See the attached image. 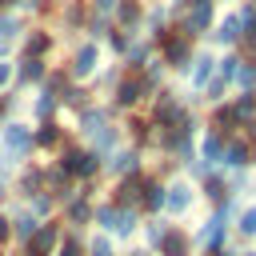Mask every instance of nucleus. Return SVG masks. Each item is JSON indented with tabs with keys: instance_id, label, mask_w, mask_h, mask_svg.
I'll use <instances>...</instances> for the list:
<instances>
[{
	"instance_id": "23",
	"label": "nucleus",
	"mask_w": 256,
	"mask_h": 256,
	"mask_svg": "<svg viewBox=\"0 0 256 256\" xmlns=\"http://www.w3.org/2000/svg\"><path fill=\"white\" fill-rule=\"evenodd\" d=\"M228 104H232V112L240 116V124L256 116V96H252V92H232V96H228Z\"/></svg>"
},
{
	"instance_id": "33",
	"label": "nucleus",
	"mask_w": 256,
	"mask_h": 256,
	"mask_svg": "<svg viewBox=\"0 0 256 256\" xmlns=\"http://www.w3.org/2000/svg\"><path fill=\"white\" fill-rule=\"evenodd\" d=\"M48 44H52V40H48L44 32H36V36L28 40V56H40V52H48Z\"/></svg>"
},
{
	"instance_id": "3",
	"label": "nucleus",
	"mask_w": 256,
	"mask_h": 256,
	"mask_svg": "<svg viewBox=\"0 0 256 256\" xmlns=\"http://www.w3.org/2000/svg\"><path fill=\"white\" fill-rule=\"evenodd\" d=\"M92 220H96L104 232H112V236H132V232L140 228V212H136V208H116L112 200L100 204V208H92Z\"/></svg>"
},
{
	"instance_id": "1",
	"label": "nucleus",
	"mask_w": 256,
	"mask_h": 256,
	"mask_svg": "<svg viewBox=\"0 0 256 256\" xmlns=\"http://www.w3.org/2000/svg\"><path fill=\"white\" fill-rule=\"evenodd\" d=\"M156 48H160L164 68H172V72H184V76H188V64H192V56H196V40H192V36H184L180 28H168V32H160V36H156Z\"/></svg>"
},
{
	"instance_id": "25",
	"label": "nucleus",
	"mask_w": 256,
	"mask_h": 256,
	"mask_svg": "<svg viewBox=\"0 0 256 256\" xmlns=\"http://www.w3.org/2000/svg\"><path fill=\"white\" fill-rule=\"evenodd\" d=\"M104 124H108V112H104V108H84V112H80V128H84L88 136H96Z\"/></svg>"
},
{
	"instance_id": "27",
	"label": "nucleus",
	"mask_w": 256,
	"mask_h": 256,
	"mask_svg": "<svg viewBox=\"0 0 256 256\" xmlns=\"http://www.w3.org/2000/svg\"><path fill=\"white\" fill-rule=\"evenodd\" d=\"M232 12H236V20H240V28H244V32L256 24V4H252V0H236V4H232Z\"/></svg>"
},
{
	"instance_id": "40",
	"label": "nucleus",
	"mask_w": 256,
	"mask_h": 256,
	"mask_svg": "<svg viewBox=\"0 0 256 256\" xmlns=\"http://www.w3.org/2000/svg\"><path fill=\"white\" fill-rule=\"evenodd\" d=\"M240 256H256V248H240Z\"/></svg>"
},
{
	"instance_id": "10",
	"label": "nucleus",
	"mask_w": 256,
	"mask_h": 256,
	"mask_svg": "<svg viewBox=\"0 0 256 256\" xmlns=\"http://www.w3.org/2000/svg\"><path fill=\"white\" fill-rule=\"evenodd\" d=\"M196 192H200V200L208 204V208H220L232 192H228V172L224 168H212L208 176H200L196 180Z\"/></svg>"
},
{
	"instance_id": "31",
	"label": "nucleus",
	"mask_w": 256,
	"mask_h": 256,
	"mask_svg": "<svg viewBox=\"0 0 256 256\" xmlns=\"http://www.w3.org/2000/svg\"><path fill=\"white\" fill-rule=\"evenodd\" d=\"M88 256H116V252H112V240H108V236H92Z\"/></svg>"
},
{
	"instance_id": "11",
	"label": "nucleus",
	"mask_w": 256,
	"mask_h": 256,
	"mask_svg": "<svg viewBox=\"0 0 256 256\" xmlns=\"http://www.w3.org/2000/svg\"><path fill=\"white\" fill-rule=\"evenodd\" d=\"M224 132H216V128H204L200 136H196V160L204 164V168H220V156H224Z\"/></svg>"
},
{
	"instance_id": "44",
	"label": "nucleus",
	"mask_w": 256,
	"mask_h": 256,
	"mask_svg": "<svg viewBox=\"0 0 256 256\" xmlns=\"http://www.w3.org/2000/svg\"><path fill=\"white\" fill-rule=\"evenodd\" d=\"M252 4H256V0H252Z\"/></svg>"
},
{
	"instance_id": "28",
	"label": "nucleus",
	"mask_w": 256,
	"mask_h": 256,
	"mask_svg": "<svg viewBox=\"0 0 256 256\" xmlns=\"http://www.w3.org/2000/svg\"><path fill=\"white\" fill-rule=\"evenodd\" d=\"M56 256H88V248H84L76 236H64V240L56 244Z\"/></svg>"
},
{
	"instance_id": "9",
	"label": "nucleus",
	"mask_w": 256,
	"mask_h": 256,
	"mask_svg": "<svg viewBox=\"0 0 256 256\" xmlns=\"http://www.w3.org/2000/svg\"><path fill=\"white\" fill-rule=\"evenodd\" d=\"M60 172L88 180V176H96V172H100V156H96V152H88V148H64V156H60Z\"/></svg>"
},
{
	"instance_id": "42",
	"label": "nucleus",
	"mask_w": 256,
	"mask_h": 256,
	"mask_svg": "<svg viewBox=\"0 0 256 256\" xmlns=\"http://www.w3.org/2000/svg\"><path fill=\"white\" fill-rule=\"evenodd\" d=\"M0 52H4V36H0Z\"/></svg>"
},
{
	"instance_id": "19",
	"label": "nucleus",
	"mask_w": 256,
	"mask_h": 256,
	"mask_svg": "<svg viewBox=\"0 0 256 256\" xmlns=\"http://www.w3.org/2000/svg\"><path fill=\"white\" fill-rule=\"evenodd\" d=\"M116 20H120V28L132 36L136 24H144V4H140V0H120V4H116Z\"/></svg>"
},
{
	"instance_id": "21",
	"label": "nucleus",
	"mask_w": 256,
	"mask_h": 256,
	"mask_svg": "<svg viewBox=\"0 0 256 256\" xmlns=\"http://www.w3.org/2000/svg\"><path fill=\"white\" fill-rule=\"evenodd\" d=\"M4 144H8L16 156H24V152L32 148V132H28L24 124H8V128H4Z\"/></svg>"
},
{
	"instance_id": "39",
	"label": "nucleus",
	"mask_w": 256,
	"mask_h": 256,
	"mask_svg": "<svg viewBox=\"0 0 256 256\" xmlns=\"http://www.w3.org/2000/svg\"><path fill=\"white\" fill-rule=\"evenodd\" d=\"M128 256H152V252H148V248H136V252H128Z\"/></svg>"
},
{
	"instance_id": "34",
	"label": "nucleus",
	"mask_w": 256,
	"mask_h": 256,
	"mask_svg": "<svg viewBox=\"0 0 256 256\" xmlns=\"http://www.w3.org/2000/svg\"><path fill=\"white\" fill-rule=\"evenodd\" d=\"M36 228H40V224H36L32 216H20V220H16V232H20V236H36Z\"/></svg>"
},
{
	"instance_id": "16",
	"label": "nucleus",
	"mask_w": 256,
	"mask_h": 256,
	"mask_svg": "<svg viewBox=\"0 0 256 256\" xmlns=\"http://www.w3.org/2000/svg\"><path fill=\"white\" fill-rule=\"evenodd\" d=\"M232 236L248 248V244H256V204H244L240 208V216L232 220Z\"/></svg>"
},
{
	"instance_id": "38",
	"label": "nucleus",
	"mask_w": 256,
	"mask_h": 256,
	"mask_svg": "<svg viewBox=\"0 0 256 256\" xmlns=\"http://www.w3.org/2000/svg\"><path fill=\"white\" fill-rule=\"evenodd\" d=\"M4 236H8V220L0 216V240H4Z\"/></svg>"
},
{
	"instance_id": "20",
	"label": "nucleus",
	"mask_w": 256,
	"mask_h": 256,
	"mask_svg": "<svg viewBox=\"0 0 256 256\" xmlns=\"http://www.w3.org/2000/svg\"><path fill=\"white\" fill-rule=\"evenodd\" d=\"M240 64H244V56L240 52H224L220 56V64H216V80H224L228 88L236 84V76H240Z\"/></svg>"
},
{
	"instance_id": "4",
	"label": "nucleus",
	"mask_w": 256,
	"mask_h": 256,
	"mask_svg": "<svg viewBox=\"0 0 256 256\" xmlns=\"http://www.w3.org/2000/svg\"><path fill=\"white\" fill-rule=\"evenodd\" d=\"M196 204H200V192L192 180H168V188H164V212L168 216L184 220V216H192Z\"/></svg>"
},
{
	"instance_id": "17",
	"label": "nucleus",
	"mask_w": 256,
	"mask_h": 256,
	"mask_svg": "<svg viewBox=\"0 0 256 256\" xmlns=\"http://www.w3.org/2000/svg\"><path fill=\"white\" fill-rule=\"evenodd\" d=\"M96 68H100V48H96V40H88V44H80V48H76L72 76H92Z\"/></svg>"
},
{
	"instance_id": "36",
	"label": "nucleus",
	"mask_w": 256,
	"mask_h": 256,
	"mask_svg": "<svg viewBox=\"0 0 256 256\" xmlns=\"http://www.w3.org/2000/svg\"><path fill=\"white\" fill-rule=\"evenodd\" d=\"M240 136H244V140H248V144L256 148V116H252V120H244V128H240Z\"/></svg>"
},
{
	"instance_id": "26",
	"label": "nucleus",
	"mask_w": 256,
	"mask_h": 256,
	"mask_svg": "<svg viewBox=\"0 0 256 256\" xmlns=\"http://www.w3.org/2000/svg\"><path fill=\"white\" fill-rule=\"evenodd\" d=\"M168 228H172L168 220H160V216H152V220L144 224V240H148V248H160V240L168 236Z\"/></svg>"
},
{
	"instance_id": "37",
	"label": "nucleus",
	"mask_w": 256,
	"mask_h": 256,
	"mask_svg": "<svg viewBox=\"0 0 256 256\" xmlns=\"http://www.w3.org/2000/svg\"><path fill=\"white\" fill-rule=\"evenodd\" d=\"M8 76H12V68H8V64H0V84H4Z\"/></svg>"
},
{
	"instance_id": "6",
	"label": "nucleus",
	"mask_w": 256,
	"mask_h": 256,
	"mask_svg": "<svg viewBox=\"0 0 256 256\" xmlns=\"http://www.w3.org/2000/svg\"><path fill=\"white\" fill-rule=\"evenodd\" d=\"M256 164V148L240 136V132H232L228 140H224V156H220V168L224 172H248Z\"/></svg>"
},
{
	"instance_id": "15",
	"label": "nucleus",
	"mask_w": 256,
	"mask_h": 256,
	"mask_svg": "<svg viewBox=\"0 0 256 256\" xmlns=\"http://www.w3.org/2000/svg\"><path fill=\"white\" fill-rule=\"evenodd\" d=\"M56 244H60V228L56 224H40L36 236L28 240V252L24 256H48V252H56Z\"/></svg>"
},
{
	"instance_id": "29",
	"label": "nucleus",
	"mask_w": 256,
	"mask_h": 256,
	"mask_svg": "<svg viewBox=\"0 0 256 256\" xmlns=\"http://www.w3.org/2000/svg\"><path fill=\"white\" fill-rule=\"evenodd\" d=\"M68 220H72V224H88V220H92V204H84V200H72V208H68Z\"/></svg>"
},
{
	"instance_id": "24",
	"label": "nucleus",
	"mask_w": 256,
	"mask_h": 256,
	"mask_svg": "<svg viewBox=\"0 0 256 256\" xmlns=\"http://www.w3.org/2000/svg\"><path fill=\"white\" fill-rule=\"evenodd\" d=\"M232 92H252V96H256V60H248V56H244V64H240V76H236Z\"/></svg>"
},
{
	"instance_id": "30",
	"label": "nucleus",
	"mask_w": 256,
	"mask_h": 256,
	"mask_svg": "<svg viewBox=\"0 0 256 256\" xmlns=\"http://www.w3.org/2000/svg\"><path fill=\"white\" fill-rule=\"evenodd\" d=\"M36 144H40V148H52V144H60V128H56V124H44V128L36 132Z\"/></svg>"
},
{
	"instance_id": "22",
	"label": "nucleus",
	"mask_w": 256,
	"mask_h": 256,
	"mask_svg": "<svg viewBox=\"0 0 256 256\" xmlns=\"http://www.w3.org/2000/svg\"><path fill=\"white\" fill-rule=\"evenodd\" d=\"M124 60H128V68H132V72H140V68L152 60V44L132 36V44H128V52H124Z\"/></svg>"
},
{
	"instance_id": "32",
	"label": "nucleus",
	"mask_w": 256,
	"mask_h": 256,
	"mask_svg": "<svg viewBox=\"0 0 256 256\" xmlns=\"http://www.w3.org/2000/svg\"><path fill=\"white\" fill-rule=\"evenodd\" d=\"M20 76H24V80H40V76H44V64H40L36 56H28L24 68H20Z\"/></svg>"
},
{
	"instance_id": "41",
	"label": "nucleus",
	"mask_w": 256,
	"mask_h": 256,
	"mask_svg": "<svg viewBox=\"0 0 256 256\" xmlns=\"http://www.w3.org/2000/svg\"><path fill=\"white\" fill-rule=\"evenodd\" d=\"M168 4H172V8H184V4H188V0H168Z\"/></svg>"
},
{
	"instance_id": "18",
	"label": "nucleus",
	"mask_w": 256,
	"mask_h": 256,
	"mask_svg": "<svg viewBox=\"0 0 256 256\" xmlns=\"http://www.w3.org/2000/svg\"><path fill=\"white\" fill-rule=\"evenodd\" d=\"M164 180H156V176H148L144 180V192H140V208L148 212V216H156V212H164Z\"/></svg>"
},
{
	"instance_id": "5",
	"label": "nucleus",
	"mask_w": 256,
	"mask_h": 256,
	"mask_svg": "<svg viewBox=\"0 0 256 256\" xmlns=\"http://www.w3.org/2000/svg\"><path fill=\"white\" fill-rule=\"evenodd\" d=\"M148 96H152V88L140 80V72H132V76H120V80H116V88H112V108L132 112V108L144 104Z\"/></svg>"
},
{
	"instance_id": "8",
	"label": "nucleus",
	"mask_w": 256,
	"mask_h": 256,
	"mask_svg": "<svg viewBox=\"0 0 256 256\" xmlns=\"http://www.w3.org/2000/svg\"><path fill=\"white\" fill-rule=\"evenodd\" d=\"M216 64H220V52L196 48V56H192V64H188V84H192V92H204V88H208V80L216 76Z\"/></svg>"
},
{
	"instance_id": "12",
	"label": "nucleus",
	"mask_w": 256,
	"mask_h": 256,
	"mask_svg": "<svg viewBox=\"0 0 256 256\" xmlns=\"http://www.w3.org/2000/svg\"><path fill=\"white\" fill-rule=\"evenodd\" d=\"M144 172H136V176H120V184H116V192H112V204L116 208H140V192H144Z\"/></svg>"
},
{
	"instance_id": "2",
	"label": "nucleus",
	"mask_w": 256,
	"mask_h": 256,
	"mask_svg": "<svg viewBox=\"0 0 256 256\" xmlns=\"http://www.w3.org/2000/svg\"><path fill=\"white\" fill-rule=\"evenodd\" d=\"M216 16H220L216 0H188V4H184V12H180V32H184V36H192V40H200V36H208V32H212Z\"/></svg>"
},
{
	"instance_id": "13",
	"label": "nucleus",
	"mask_w": 256,
	"mask_h": 256,
	"mask_svg": "<svg viewBox=\"0 0 256 256\" xmlns=\"http://www.w3.org/2000/svg\"><path fill=\"white\" fill-rule=\"evenodd\" d=\"M160 256H192L196 252V244H192V232H184L180 224H172L168 228V236L160 240V248H156Z\"/></svg>"
},
{
	"instance_id": "7",
	"label": "nucleus",
	"mask_w": 256,
	"mask_h": 256,
	"mask_svg": "<svg viewBox=\"0 0 256 256\" xmlns=\"http://www.w3.org/2000/svg\"><path fill=\"white\" fill-rule=\"evenodd\" d=\"M240 36H244V28H240L236 12L228 8V12L216 16V24H212V32H208V44H212V48H224V52H236V48H240Z\"/></svg>"
},
{
	"instance_id": "43",
	"label": "nucleus",
	"mask_w": 256,
	"mask_h": 256,
	"mask_svg": "<svg viewBox=\"0 0 256 256\" xmlns=\"http://www.w3.org/2000/svg\"><path fill=\"white\" fill-rule=\"evenodd\" d=\"M200 256H208V252H200Z\"/></svg>"
},
{
	"instance_id": "35",
	"label": "nucleus",
	"mask_w": 256,
	"mask_h": 256,
	"mask_svg": "<svg viewBox=\"0 0 256 256\" xmlns=\"http://www.w3.org/2000/svg\"><path fill=\"white\" fill-rule=\"evenodd\" d=\"M52 108H56V96H52V92L36 100V112H40V116H52Z\"/></svg>"
},
{
	"instance_id": "14",
	"label": "nucleus",
	"mask_w": 256,
	"mask_h": 256,
	"mask_svg": "<svg viewBox=\"0 0 256 256\" xmlns=\"http://www.w3.org/2000/svg\"><path fill=\"white\" fill-rule=\"evenodd\" d=\"M104 168L116 172V176H136L140 172V148H112V156L104 160Z\"/></svg>"
}]
</instances>
